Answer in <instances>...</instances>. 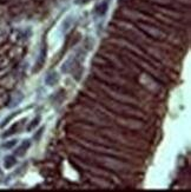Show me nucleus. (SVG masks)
<instances>
[{"instance_id": "nucleus-4", "label": "nucleus", "mask_w": 191, "mask_h": 192, "mask_svg": "<svg viewBox=\"0 0 191 192\" xmlns=\"http://www.w3.org/2000/svg\"><path fill=\"white\" fill-rule=\"evenodd\" d=\"M17 143H18V140H17V139H12V140L6 141V143L2 145V147H4V149H6V150H9V149H12L13 146H15V145H17Z\"/></svg>"}, {"instance_id": "nucleus-5", "label": "nucleus", "mask_w": 191, "mask_h": 192, "mask_svg": "<svg viewBox=\"0 0 191 192\" xmlns=\"http://www.w3.org/2000/svg\"><path fill=\"white\" fill-rule=\"evenodd\" d=\"M39 120H40V118H39V117H38V118H35V119L33 120V123H32V124L28 126V131H31V130H32L34 126H37V125L39 124Z\"/></svg>"}, {"instance_id": "nucleus-2", "label": "nucleus", "mask_w": 191, "mask_h": 192, "mask_svg": "<svg viewBox=\"0 0 191 192\" xmlns=\"http://www.w3.org/2000/svg\"><path fill=\"white\" fill-rule=\"evenodd\" d=\"M17 163V160H15V157L14 156H8V157H6L5 158V162H4V165H5V167L6 169H11L14 164Z\"/></svg>"}, {"instance_id": "nucleus-3", "label": "nucleus", "mask_w": 191, "mask_h": 192, "mask_svg": "<svg viewBox=\"0 0 191 192\" xmlns=\"http://www.w3.org/2000/svg\"><path fill=\"white\" fill-rule=\"evenodd\" d=\"M57 82H58V76H57L56 73H51V74L46 78V83H47L48 85H54Z\"/></svg>"}, {"instance_id": "nucleus-1", "label": "nucleus", "mask_w": 191, "mask_h": 192, "mask_svg": "<svg viewBox=\"0 0 191 192\" xmlns=\"http://www.w3.org/2000/svg\"><path fill=\"white\" fill-rule=\"evenodd\" d=\"M30 145H31V143H30V140H25L19 147H18V150H15V152H14V156H24L25 153H26V151H27V149L30 147Z\"/></svg>"}]
</instances>
